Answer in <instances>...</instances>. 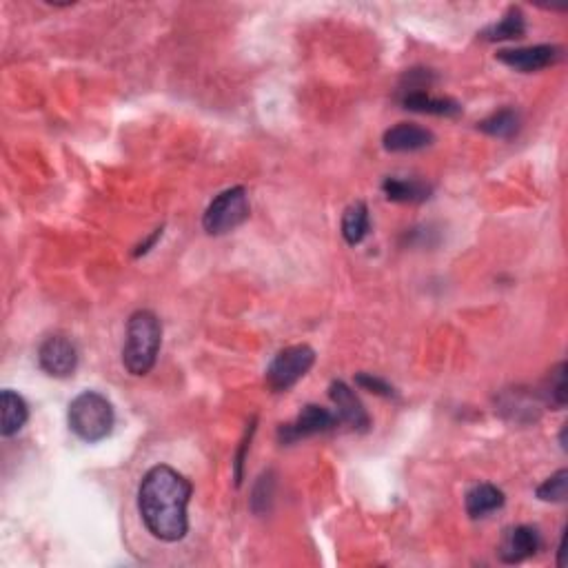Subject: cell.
<instances>
[{
  "label": "cell",
  "mask_w": 568,
  "mask_h": 568,
  "mask_svg": "<svg viewBox=\"0 0 568 568\" xmlns=\"http://www.w3.org/2000/svg\"><path fill=\"white\" fill-rule=\"evenodd\" d=\"M191 493V482L167 464H158L145 473L138 489V511L156 540L180 542L187 535Z\"/></svg>",
  "instance_id": "obj_1"
},
{
  "label": "cell",
  "mask_w": 568,
  "mask_h": 568,
  "mask_svg": "<svg viewBox=\"0 0 568 568\" xmlns=\"http://www.w3.org/2000/svg\"><path fill=\"white\" fill-rule=\"evenodd\" d=\"M162 342V324L156 313L136 311L127 322V340L123 347V364L131 375H147L156 367Z\"/></svg>",
  "instance_id": "obj_2"
},
{
  "label": "cell",
  "mask_w": 568,
  "mask_h": 568,
  "mask_svg": "<svg viewBox=\"0 0 568 568\" xmlns=\"http://www.w3.org/2000/svg\"><path fill=\"white\" fill-rule=\"evenodd\" d=\"M69 429L74 431L80 440L96 444L111 435L116 426V411L103 393L83 391L76 395L69 404Z\"/></svg>",
  "instance_id": "obj_3"
},
{
  "label": "cell",
  "mask_w": 568,
  "mask_h": 568,
  "mask_svg": "<svg viewBox=\"0 0 568 568\" xmlns=\"http://www.w3.org/2000/svg\"><path fill=\"white\" fill-rule=\"evenodd\" d=\"M249 196L245 187H231L225 189L209 202V207L202 216V227L209 236H222L245 225L249 220Z\"/></svg>",
  "instance_id": "obj_4"
},
{
  "label": "cell",
  "mask_w": 568,
  "mask_h": 568,
  "mask_svg": "<svg viewBox=\"0 0 568 568\" xmlns=\"http://www.w3.org/2000/svg\"><path fill=\"white\" fill-rule=\"evenodd\" d=\"M313 364H316V351L309 344H296V347L282 349L267 369V387L273 393L289 391L293 384H298L311 371Z\"/></svg>",
  "instance_id": "obj_5"
},
{
  "label": "cell",
  "mask_w": 568,
  "mask_h": 568,
  "mask_svg": "<svg viewBox=\"0 0 568 568\" xmlns=\"http://www.w3.org/2000/svg\"><path fill=\"white\" fill-rule=\"evenodd\" d=\"M333 426H338L336 413H331L329 409L316 407V404H307L296 420L280 426L278 438L284 444H293L304 438H311V435L327 433L333 429Z\"/></svg>",
  "instance_id": "obj_6"
},
{
  "label": "cell",
  "mask_w": 568,
  "mask_h": 568,
  "mask_svg": "<svg viewBox=\"0 0 568 568\" xmlns=\"http://www.w3.org/2000/svg\"><path fill=\"white\" fill-rule=\"evenodd\" d=\"M38 364L52 378H69L78 367L76 344L65 336H49L38 349Z\"/></svg>",
  "instance_id": "obj_7"
},
{
  "label": "cell",
  "mask_w": 568,
  "mask_h": 568,
  "mask_svg": "<svg viewBox=\"0 0 568 568\" xmlns=\"http://www.w3.org/2000/svg\"><path fill=\"white\" fill-rule=\"evenodd\" d=\"M562 58V49L555 45H533V47H517V49H500L497 60L522 74H533L546 67L555 65Z\"/></svg>",
  "instance_id": "obj_8"
},
{
  "label": "cell",
  "mask_w": 568,
  "mask_h": 568,
  "mask_svg": "<svg viewBox=\"0 0 568 568\" xmlns=\"http://www.w3.org/2000/svg\"><path fill=\"white\" fill-rule=\"evenodd\" d=\"M329 398L336 407L338 422H344L351 426L353 431H367L371 426V418L364 404L360 402L358 395L344 382H333L329 387Z\"/></svg>",
  "instance_id": "obj_9"
},
{
  "label": "cell",
  "mask_w": 568,
  "mask_h": 568,
  "mask_svg": "<svg viewBox=\"0 0 568 568\" xmlns=\"http://www.w3.org/2000/svg\"><path fill=\"white\" fill-rule=\"evenodd\" d=\"M540 546V533H537L533 526L522 524L506 531L500 549H497V555H500L504 564H520L540 551Z\"/></svg>",
  "instance_id": "obj_10"
},
{
  "label": "cell",
  "mask_w": 568,
  "mask_h": 568,
  "mask_svg": "<svg viewBox=\"0 0 568 568\" xmlns=\"http://www.w3.org/2000/svg\"><path fill=\"white\" fill-rule=\"evenodd\" d=\"M435 136L431 129L413 125V123H400L384 131L382 145L391 154H411V151H422L431 147Z\"/></svg>",
  "instance_id": "obj_11"
},
{
  "label": "cell",
  "mask_w": 568,
  "mask_h": 568,
  "mask_svg": "<svg viewBox=\"0 0 568 568\" xmlns=\"http://www.w3.org/2000/svg\"><path fill=\"white\" fill-rule=\"evenodd\" d=\"M400 105L409 111H418V114H431V116L455 118L462 114V105L458 103V100L433 96L429 89L400 94Z\"/></svg>",
  "instance_id": "obj_12"
},
{
  "label": "cell",
  "mask_w": 568,
  "mask_h": 568,
  "mask_svg": "<svg viewBox=\"0 0 568 568\" xmlns=\"http://www.w3.org/2000/svg\"><path fill=\"white\" fill-rule=\"evenodd\" d=\"M382 191L387 200L402 202V205H418L431 198V187L413 178H387L382 182Z\"/></svg>",
  "instance_id": "obj_13"
},
{
  "label": "cell",
  "mask_w": 568,
  "mask_h": 568,
  "mask_svg": "<svg viewBox=\"0 0 568 568\" xmlns=\"http://www.w3.org/2000/svg\"><path fill=\"white\" fill-rule=\"evenodd\" d=\"M0 411H3V422H0L3 438H12L29 420L27 402L12 389H5L0 395Z\"/></svg>",
  "instance_id": "obj_14"
},
{
  "label": "cell",
  "mask_w": 568,
  "mask_h": 568,
  "mask_svg": "<svg viewBox=\"0 0 568 568\" xmlns=\"http://www.w3.org/2000/svg\"><path fill=\"white\" fill-rule=\"evenodd\" d=\"M464 502H466V513H469L473 520H478V517H486L493 511H500L506 502V497L502 489H497L493 484H478L466 493Z\"/></svg>",
  "instance_id": "obj_15"
},
{
  "label": "cell",
  "mask_w": 568,
  "mask_h": 568,
  "mask_svg": "<svg viewBox=\"0 0 568 568\" xmlns=\"http://www.w3.org/2000/svg\"><path fill=\"white\" fill-rule=\"evenodd\" d=\"M369 225H371L369 207L364 205L362 200L353 202V205L347 207V211H344V216H342V236L351 247L360 245V242L367 238Z\"/></svg>",
  "instance_id": "obj_16"
},
{
  "label": "cell",
  "mask_w": 568,
  "mask_h": 568,
  "mask_svg": "<svg viewBox=\"0 0 568 568\" xmlns=\"http://www.w3.org/2000/svg\"><path fill=\"white\" fill-rule=\"evenodd\" d=\"M520 114H517L515 109L506 107L495 111L489 118H484L482 123H478V129L484 131L486 136H493V138H500V140H511L513 136H517V131H520Z\"/></svg>",
  "instance_id": "obj_17"
},
{
  "label": "cell",
  "mask_w": 568,
  "mask_h": 568,
  "mask_svg": "<svg viewBox=\"0 0 568 568\" xmlns=\"http://www.w3.org/2000/svg\"><path fill=\"white\" fill-rule=\"evenodd\" d=\"M524 34H526L524 14L517 7H511L500 23L484 29L482 38L484 40H513V38H522Z\"/></svg>",
  "instance_id": "obj_18"
},
{
  "label": "cell",
  "mask_w": 568,
  "mask_h": 568,
  "mask_svg": "<svg viewBox=\"0 0 568 568\" xmlns=\"http://www.w3.org/2000/svg\"><path fill=\"white\" fill-rule=\"evenodd\" d=\"M566 491H568V471L562 469L537 486V497H540L542 502L560 504L566 502Z\"/></svg>",
  "instance_id": "obj_19"
},
{
  "label": "cell",
  "mask_w": 568,
  "mask_h": 568,
  "mask_svg": "<svg viewBox=\"0 0 568 568\" xmlns=\"http://www.w3.org/2000/svg\"><path fill=\"white\" fill-rule=\"evenodd\" d=\"M546 398L553 404V407L562 409L566 404V364L560 362L557 367L549 373V380H546Z\"/></svg>",
  "instance_id": "obj_20"
},
{
  "label": "cell",
  "mask_w": 568,
  "mask_h": 568,
  "mask_svg": "<svg viewBox=\"0 0 568 568\" xmlns=\"http://www.w3.org/2000/svg\"><path fill=\"white\" fill-rule=\"evenodd\" d=\"M355 384H358V387H362L364 391L382 395V398H393V395H395L391 384L387 380L378 378V375H373V373H360L358 378H355Z\"/></svg>",
  "instance_id": "obj_21"
}]
</instances>
